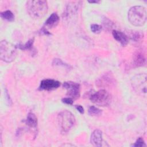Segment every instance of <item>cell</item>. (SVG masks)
I'll return each instance as SVG.
<instances>
[{"label": "cell", "mask_w": 147, "mask_h": 147, "mask_svg": "<svg viewBox=\"0 0 147 147\" xmlns=\"http://www.w3.org/2000/svg\"><path fill=\"white\" fill-rule=\"evenodd\" d=\"M26 7L28 14L33 19L43 18L48 10L47 1L44 0L28 1Z\"/></svg>", "instance_id": "cell-1"}, {"label": "cell", "mask_w": 147, "mask_h": 147, "mask_svg": "<svg viewBox=\"0 0 147 147\" xmlns=\"http://www.w3.org/2000/svg\"><path fill=\"white\" fill-rule=\"evenodd\" d=\"M128 20L130 24L134 26H143L146 21V8L142 6L131 7L128 11Z\"/></svg>", "instance_id": "cell-2"}, {"label": "cell", "mask_w": 147, "mask_h": 147, "mask_svg": "<svg viewBox=\"0 0 147 147\" xmlns=\"http://www.w3.org/2000/svg\"><path fill=\"white\" fill-rule=\"evenodd\" d=\"M57 122L60 131L63 133H68L75 124V117L74 114L68 111L63 110L57 115Z\"/></svg>", "instance_id": "cell-3"}, {"label": "cell", "mask_w": 147, "mask_h": 147, "mask_svg": "<svg viewBox=\"0 0 147 147\" xmlns=\"http://www.w3.org/2000/svg\"><path fill=\"white\" fill-rule=\"evenodd\" d=\"M17 47L12 43L2 40L0 42V59L6 63L12 62L17 56Z\"/></svg>", "instance_id": "cell-4"}, {"label": "cell", "mask_w": 147, "mask_h": 147, "mask_svg": "<svg viewBox=\"0 0 147 147\" xmlns=\"http://www.w3.org/2000/svg\"><path fill=\"white\" fill-rule=\"evenodd\" d=\"M146 74H139L133 77L131 80V84L134 91L142 96H145L146 94Z\"/></svg>", "instance_id": "cell-5"}, {"label": "cell", "mask_w": 147, "mask_h": 147, "mask_svg": "<svg viewBox=\"0 0 147 147\" xmlns=\"http://www.w3.org/2000/svg\"><path fill=\"white\" fill-rule=\"evenodd\" d=\"M90 99L97 106H106L110 103L111 96L106 90L102 89L92 94Z\"/></svg>", "instance_id": "cell-6"}, {"label": "cell", "mask_w": 147, "mask_h": 147, "mask_svg": "<svg viewBox=\"0 0 147 147\" xmlns=\"http://www.w3.org/2000/svg\"><path fill=\"white\" fill-rule=\"evenodd\" d=\"M81 1H72L66 6L63 14V19L64 20H71L73 19L78 13L80 7Z\"/></svg>", "instance_id": "cell-7"}, {"label": "cell", "mask_w": 147, "mask_h": 147, "mask_svg": "<svg viewBox=\"0 0 147 147\" xmlns=\"http://www.w3.org/2000/svg\"><path fill=\"white\" fill-rule=\"evenodd\" d=\"M63 87L67 90V95L72 99H77L80 96V86L74 82H65L63 83Z\"/></svg>", "instance_id": "cell-8"}, {"label": "cell", "mask_w": 147, "mask_h": 147, "mask_svg": "<svg viewBox=\"0 0 147 147\" xmlns=\"http://www.w3.org/2000/svg\"><path fill=\"white\" fill-rule=\"evenodd\" d=\"M60 86V82L53 79H46L42 80L40 84L39 90L51 91L57 88Z\"/></svg>", "instance_id": "cell-9"}, {"label": "cell", "mask_w": 147, "mask_h": 147, "mask_svg": "<svg viewBox=\"0 0 147 147\" xmlns=\"http://www.w3.org/2000/svg\"><path fill=\"white\" fill-rule=\"evenodd\" d=\"M90 142L91 144L96 147H100L102 144V132L99 129L93 131L91 135Z\"/></svg>", "instance_id": "cell-10"}, {"label": "cell", "mask_w": 147, "mask_h": 147, "mask_svg": "<svg viewBox=\"0 0 147 147\" xmlns=\"http://www.w3.org/2000/svg\"><path fill=\"white\" fill-rule=\"evenodd\" d=\"M59 17L56 13H53L46 20L44 28L47 29H52L55 28L59 24Z\"/></svg>", "instance_id": "cell-11"}, {"label": "cell", "mask_w": 147, "mask_h": 147, "mask_svg": "<svg viewBox=\"0 0 147 147\" xmlns=\"http://www.w3.org/2000/svg\"><path fill=\"white\" fill-rule=\"evenodd\" d=\"M112 34L114 39L119 42L122 46L124 47L129 42L128 37L124 33L117 30H113L112 31Z\"/></svg>", "instance_id": "cell-12"}, {"label": "cell", "mask_w": 147, "mask_h": 147, "mask_svg": "<svg viewBox=\"0 0 147 147\" xmlns=\"http://www.w3.org/2000/svg\"><path fill=\"white\" fill-rule=\"evenodd\" d=\"M25 124L32 130H36L37 129V118L33 113H29L26 119L24 121Z\"/></svg>", "instance_id": "cell-13"}, {"label": "cell", "mask_w": 147, "mask_h": 147, "mask_svg": "<svg viewBox=\"0 0 147 147\" xmlns=\"http://www.w3.org/2000/svg\"><path fill=\"white\" fill-rule=\"evenodd\" d=\"M133 65L136 67L143 66L146 64V57L142 51H137L133 55Z\"/></svg>", "instance_id": "cell-14"}, {"label": "cell", "mask_w": 147, "mask_h": 147, "mask_svg": "<svg viewBox=\"0 0 147 147\" xmlns=\"http://www.w3.org/2000/svg\"><path fill=\"white\" fill-rule=\"evenodd\" d=\"M113 83V78L109 75H105L99 80V82L97 83H99L100 84L99 86H110Z\"/></svg>", "instance_id": "cell-15"}, {"label": "cell", "mask_w": 147, "mask_h": 147, "mask_svg": "<svg viewBox=\"0 0 147 147\" xmlns=\"http://www.w3.org/2000/svg\"><path fill=\"white\" fill-rule=\"evenodd\" d=\"M1 17L7 21H13L14 20V16L10 10H6L1 13Z\"/></svg>", "instance_id": "cell-16"}, {"label": "cell", "mask_w": 147, "mask_h": 147, "mask_svg": "<svg viewBox=\"0 0 147 147\" xmlns=\"http://www.w3.org/2000/svg\"><path fill=\"white\" fill-rule=\"evenodd\" d=\"M34 43V38H31L25 44H19L18 45L17 48L19 49L25 51V50H31L33 48V45Z\"/></svg>", "instance_id": "cell-17"}, {"label": "cell", "mask_w": 147, "mask_h": 147, "mask_svg": "<svg viewBox=\"0 0 147 147\" xmlns=\"http://www.w3.org/2000/svg\"><path fill=\"white\" fill-rule=\"evenodd\" d=\"M143 37H144L143 33L138 31H134L130 36V38L131 40L137 42L141 41L142 39L143 38Z\"/></svg>", "instance_id": "cell-18"}, {"label": "cell", "mask_w": 147, "mask_h": 147, "mask_svg": "<svg viewBox=\"0 0 147 147\" xmlns=\"http://www.w3.org/2000/svg\"><path fill=\"white\" fill-rule=\"evenodd\" d=\"M88 113L89 115L92 116H98L102 114V111L98 107L95 106H91L88 110Z\"/></svg>", "instance_id": "cell-19"}, {"label": "cell", "mask_w": 147, "mask_h": 147, "mask_svg": "<svg viewBox=\"0 0 147 147\" xmlns=\"http://www.w3.org/2000/svg\"><path fill=\"white\" fill-rule=\"evenodd\" d=\"M102 26L98 24H91V30L94 33H99L102 30Z\"/></svg>", "instance_id": "cell-20"}, {"label": "cell", "mask_w": 147, "mask_h": 147, "mask_svg": "<svg viewBox=\"0 0 147 147\" xmlns=\"http://www.w3.org/2000/svg\"><path fill=\"white\" fill-rule=\"evenodd\" d=\"M52 64L53 65H58V66H63L65 67H69V65L64 63L61 59H55L52 62Z\"/></svg>", "instance_id": "cell-21"}, {"label": "cell", "mask_w": 147, "mask_h": 147, "mask_svg": "<svg viewBox=\"0 0 147 147\" xmlns=\"http://www.w3.org/2000/svg\"><path fill=\"white\" fill-rule=\"evenodd\" d=\"M132 146L135 147H143V146H146V144L144 140L141 137H139L138 138L136 142L132 145Z\"/></svg>", "instance_id": "cell-22"}, {"label": "cell", "mask_w": 147, "mask_h": 147, "mask_svg": "<svg viewBox=\"0 0 147 147\" xmlns=\"http://www.w3.org/2000/svg\"><path fill=\"white\" fill-rule=\"evenodd\" d=\"M61 101L63 103L67 104V105H72L73 103V99H72L70 97H67V98H64L61 99Z\"/></svg>", "instance_id": "cell-23"}, {"label": "cell", "mask_w": 147, "mask_h": 147, "mask_svg": "<svg viewBox=\"0 0 147 147\" xmlns=\"http://www.w3.org/2000/svg\"><path fill=\"white\" fill-rule=\"evenodd\" d=\"M75 107H76V110H77L80 113H81V114H84V109H83V107L82 106H80V105H76V106H75Z\"/></svg>", "instance_id": "cell-24"}, {"label": "cell", "mask_w": 147, "mask_h": 147, "mask_svg": "<svg viewBox=\"0 0 147 147\" xmlns=\"http://www.w3.org/2000/svg\"><path fill=\"white\" fill-rule=\"evenodd\" d=\"M5 96H6V100H7V102L9 103V105H10V102L11 103V99H10V96H9V94H8L7 91L6 89L5 90Z\"/></svg>", "instance_id": "cell-25"}, {"label": "cell", "mask_w": 147, "mask_h": 147, "mask_svg": "<svg viewBox=\"0 0 147 147\" xmlns=\"http://www.w3.org/2000/svg\"><path fill=\"white\" fill-rule=\"evenodd\" d=\"M88 2H90V3H99V1H88Z\"/></svg>", "instance_id": "cell-26"}]
</instances>
